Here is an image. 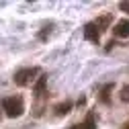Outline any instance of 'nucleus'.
Returning a JSON list of instances; mask_svg holds the SVG:
<instances>
[{
	"label": "nucleus",
	"instance_id": "nucleus-7",
	"mask_svg": "<svg viewBox=\"0 0 129 129\" xmlns=\"http://www.w3.org/2000/svg\"><path fill=\"white\" fill-rule=\"evenodd\" d=\"M45 84H47V76H39V80H37V84H35V96H37V99H41V96H43Z\"/></svg>",
	"mask_w": 129,
	"mask_h": 129
},
{
	"label": "nucleus",
	"instance_id": "nucleus-2",
	"mask_svg": "<svg viewBox=\"0 0 129 129\" xmlns=\"http://www.w3.org/2000/svg\"><path fill=\"white\" fill-rule=\"evenodd\" d=\"M37 74H39V68H23L14 74V84L17 86H29L35 80Z\"/></svg>",
	"mask_w": 129,
	"mask_h": 129
},
{
	"label": "nucleus",
	"instance_id": "nucleus-13",
	"mask_svg": "<svg viewBox=\"0 0 129 129\" xmlns=\"http://www.w3.org/2000/svg\"><path fill=\"white\" fill-rule=\"evenodd\" d=\"M70 129H78V127H70Z\"/></svg>",
	"mask_w": 129,
	"mask_h": 129
},
{
	"label": "nucleus",
	"instance_id": "nucleus-3",
	"mask_svg": "<svg viewBox=\"0 0 129 129\" xmlns=\"http://www.w3.org/2000/svg\"><path fill=\"white\" fill-rule=\"evenodd\" d=\"M84 37H86L88 41H92V43H99V41H101V31H99V27H96L94 23H86V25H84Z\"/></svg>",
	"mask_w": 129,
	"mask_h": 129
},
{
	"label": "nucleus",
	"instance_id": "nucleus-1",
	"mask_svg": "<svg viewBox=\"0 0 129 129\" xmlns=\"http://www.w3.org/2000/svg\"><path fill=\"white\" fill-rule=\"evenodd\" d=\"M2 111L6 113V117L17 119L25 113V103L21 96H6V99H2Z\"/></svg>",
	"mask_w": 129,
	"mask_h": 129
},
{
	"label": "nucleus",
	"instance_id": "nucleus-5",
	"mask_svg": "<svg viewBox=\"0 0 129 129\" xmlns=\"http://www.w3.org/2000/svg\"><path fill=\"white\" fill-rule=\"evenodd\" d=\"M70 111H72V103H70V101H63V103L55 105V115H57V117H63V115H68Z\"/></svg>",
	"mask_w": 129,
	"mask_h": 129
},
{
	"label": "nucleus",
	"instance_id": "nucleus-11",
	"mask_svg": "<svg viewBox=\"0 0 129 129\" xmlns=\"http://www.w3.org/2000/svg\"><path fill=\"white\" fill-rule=\"evenodd\" d=\"M119 8H121L123 12H127V14H129V2H119Z\"/></svg>",
	"mask_w": 129,
	"mask_h": 129
},
{
	"label": "nucleus",
	"instance_id": "nucleus-9",
	"mask_svg": "<svg viewBox=\"0 0 129 129\" xmlns=\"http://www.w3.org/2000/svg\"><path fill=\"white\" fill-rule=\"evenodd\" d=\"M111 90H113V84H107V86L101 90V101H103V103H109V94H111Z\"/></svg>",
	"mask_w": 129,
	"mask_h": 129
},
{
	"label": "nucleus",
	"instance_id": "nucleus-10",
	"mask_svg": "<svg viewBox=\"0 0 129 129\" xmlns=\"http://www.w3.org/2000/svg\"><path fill=\"white\" fill-rule=\"evenodd\" d=\"M119 99H121L123 103H129V84H125V86L121 88V94H119Z\"/></svg>",
	"mask_w": 129,
	"mask_h": 129
},
{
	"label": "nucleus",
	"instance_id": "nucleus-8",
	"mask_svg": "<svg viewBox=\"0 0 129 129\" xmlns=\"http://www.w3.org/2000/svg\"><path fill=\"white\" fill-rule=\"evenodd\" d=\"M109 23H111V14H105V17H101V19L94 21V25L99 27V31H107L109 29Z\"/></svg>",
	"mask_w": 129,
	"mask_h": 129
},
{
	"label": "nucleus",
	"instance_id": "nucleus-6",
	"mask_svg": "<svg viewBox=\"0 0 129 129\" xmlns=\"http://www.w3.org/2000/svg\"><path fill=\"white\" fill-rule=\"evenodd\" d=\"M78 129H96V117H94V113L88 111V115H86V121L80 125Z\"/></svg>",
	"mask_w": 129,
	"mask_h": 129
},
{
	"label": "nucleus",
	"instance_id": "nucleus-4",
	"mask_svg": "<svg viewBox=\"0 0 129 129\" xmlns=\"http://www.w3.org/2000/svg\"><path fill=\"white\" fill-rule=\"evenodd\" d=\"M113 35L115 37H129V19H123L113 27Z\"/></svg>",
	"mask_w": 129,
	"mask_h": 129
},
{
	"label": "nucleus",
	"instance_id": "nucleus-12",
	"mask_svg": "<svg viewBox=\"0 0 129 129\" xmlns=\"http://www.w3.org/2000/svg\"><path fill=\"white\" fill-rule=\"evenodd\" d=\"M123 129H129V125H125V127H123Z\"/></svg>",
	"mask_w": 129,
	"mask_h": 129
}]
</instances>
